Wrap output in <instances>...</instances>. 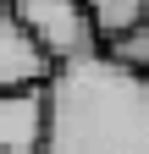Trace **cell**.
<instances>
[{
  "label": "cell",
  "mask_w": 149,
  "mask_h": 154,
  "mask_svg": "<svg viewBox=\"0 0 149 154\" xmlns=\"http://www.w3.org/2000/svg\"><path fill=\"white\" fill-rule=\"evenodd\" d=\"M11 17L44 50L50 66H78L88 55H100V28L83 11V0H11Z\"/></svg>",
  "instance_id": "7a4b0ae2"
},
{
  "label": "cell",
  "mask_w": 149,
  "mask_h": 154,
  "mask_svg": "<svg viewBox=\"0 0 149 154\" xmlns=\"http://www.w3.org/2000/svg\"><path fill=\"white\" fill-rule=\"evenodd\" d=\"M83 11L94 17V28H100V44L110 33H122V28H133L149 17V0H83Z\"/></svg>",
  "instance_id": "8992f818"
},
{
  "label": "cell",
  "mask_w": 149,
  "mask_h": 154,
  "mask_svg": "<svg viewBox=\"0 0 149 154\" xmlns=\"http://www.w3.org/2000/svg\"><path fill=\"white\" fill-rule=\"evenodd\" d=\"M50 132L39 154H149V77L88 55L44 83Z\"/></svg>",
  "instance_id": "6da1fadb"
},
{
  "label": "cell",
  "mask_w": 149,
  "mask_h": 154,
  "mask_svg": "<svg viewBox=\"0 0 149 154\" xmlns=\"http://www.w3.org/2000/svg\"><path fill=\"white\" fill-rule=\"evenodd\" d=\"M50 132L44 88H17L0 94V154H39Z\"/></svg>",
  "instance_id": "3957f363"
},
{
  "label": "cell",
  "mask_w": 149,
  "mask_h": 154,
  "mask_svg": "<svg viewBox=\"0 0 149 154\" xmlns=\"http://www.w3.org/2000/svg\"><path fill=\"white\" fill-rule=\"evenodd\" d=\"M0 11H11V0H0Z\"/></svg>",
  "instance_id": "52a82bcc"
},
{
  "label": "cell",
  "mask_w": 149,
  "mask_h": 154,
  "mask_svg": "<svg viewBox=\"0 0 149 154\" xmlns=\"http://www.w3.org/2000/svg\"><path fill=\"white\" fill-rule=\"evenodd\" d=\"M55 77V66L44 61V50L22 33L11 11H0V94H17V88H44Z\"/></svg>",
  "instance_id": "277c9868"
},
{
  "label": "cell",
  "mask_w": 149,
  "mask_h": 154,
  "mask_svg": "<svg viewBox=\"0 0 149 154\" xmlns=\"http://www.w3.org/2000/svg\"><path fill=\"white\" fill-rule=\"evenodd\" d=\"M100 55H105L110 66L133 72V77H149V17L133 22V28H122V33H110L105 44H100Z\"/></svg>",
  "instance_id": "5b68a950"
}]
</instances>
